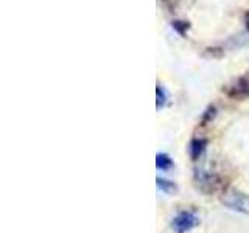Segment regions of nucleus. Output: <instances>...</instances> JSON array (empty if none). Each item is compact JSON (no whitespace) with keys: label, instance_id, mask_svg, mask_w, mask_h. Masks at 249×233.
I'll return each instance as SVG.
<instances>
[{"label":"nucleus","instance_id":"f257e3e1","mask_svg":"<svg viewBox=\"0 0 249 233\" xmlns=\"http://www.w3.org/2000/svg\"><path fill=\"white\" fill-rule=\"evenodd\" d=\"M220 202L226 207L241 215H249V194L237 188L228 186L220 193Z\"/></svg>","mask_w":249,"mask_h":233},{"label":"nucleus","instance_id":"f03ea898","mask_svg":"<svg viewBox=\"0 0 249 233\" xmlns=\"http://www.w3.org/2000/svg\"><path fill=\"white\" fill-rule=\"evenodd\" d=\"M193 181H195V185L198 186V190L206 193V194H212V193H216L220 190L221 191L224 190L221 177L215 173H212V171H206L202 168L195 171Z\"/></svg>","mask_w":249,"mask_h":233},{"label":"nucleus","instance_id":"7ed1b4c3","mask_svg":"<svg viewBox=\"0 0 249 233\" xmlns=\"http://www.w3.org/2000/svg\"><path fill=\"white\" fill-rule=\"evenodd\" d=\"M199 224V217L193 212H179L171 219V230L175 233H189Z\"/></svg>","mask_w":249,"mask_h":233},{"label":"nucleus","instance_id":"20e7f679","mask_svg":"<svg viewBox=\"0 0 249 233\" xmlns=\"http://www.w3.org/2000/svg\"><path fill=\"white\" fill-rule=\"evenodd\" d=\"M224 92L231 100H246V98H249V73L245 76L237 78L235 81L231 83L228 87L224 89Z\"/></svg>","mask_w":249,"mask_h":233},{"label":"nucleus","instance_id":"39448f33","mask_svg":"<svg viewBox=\"0 0 249 233\" xmlns=\"http://www.w3.org/2000/svg\"><path fill=\"white\" fill-rule=\"evenodd\" d=\"M207 145H209V140L204 137H195L190 140L189 146H187V151H189L192 162H199L204 157V154L207 151Z\"/></svg>","mask_w":249,"mask_h":233},{"label":"nucleus","instance_id":"423d86ee","mask_svg":"<svg viewBox=\"0 0 249 233\" xmlns=\"http://www.w3.org/2000/svg\"><path fill=\"white\" fill-rule=\"evenodd\" d=\"M156 186L165 194H170V196H173V194L178 193V185L173 182V181H168V179H163V177H156Z\"/></svg>","mask_w":249,"mask_h":233},{"label":"nucleus","instance_id":"0eeeda50","mask_svg":"<svg viewBox=\"0 0 249 233\" xmlns=\"http://www.w3.org/2000/svg\"><path fill=\"white\" fill-rule=\"evenodd\" d=\"M175 166L173 159L170 157L168 154L165 152H158L156 154V168L160 171H170L171 168Z\"/></svg>","mask_w":249,"mask_h":233},{"label":"nucleus","instance_id":"6e6552de","mask_svg":"<svg viewBox=\"0 0 249 233\" xmlns=\"http://www.w3.org/2000/svg\"><path fill=\"white\" fill-rule=\"evenodd\" d=\"M167 101H168L167 89L163 87V85L158 84L156 85V107H158V111H160V109L167 106Z\"/></svg>","mask_w":249,"mask_h":233},{"label":"nucleus","instance_id":"1a4fd4ad","mask_svg":"<svg viewBox=\"0 0 249 233\" xmlns=\"http://www.w3.org/2000/svg\"><path fill=\"white\" fill-rule=\"evenodd\" d=\"M216 118V107L213 104L207 106V109L201 115V126H207Z\"/></svg>","mask_w":249,"mask_h":233},{"label":"nucleus","instance_id":"9d476101","mask_svg":"<svg viewBox=\"0 0 249 233\" xmlns=\"http://www.w3.org/2000/svg\"><path fill=\"white\" fill-rule=\"evenodd\" d=\"M171 27H173V30L176 31L178 34H181L184 37V36H187V33H189L190 23L187 20H173V22H171Z\"/></svg>","mask_w":249,"mask_h":233},{"label":"nucleus","instance_id":"9b49d317","mask_svg":"<svg viewBox=\"0 0 249 233\" xmlns=\"http://www.w3.org/2000/svg\"><path fill=\"white\" fill-rule=\"evenodd\" d=\"M245 27H246V30L249 31V11L245 13Z\"/></svg>","mask_w":249,"mask_h":233}]
</instances>
